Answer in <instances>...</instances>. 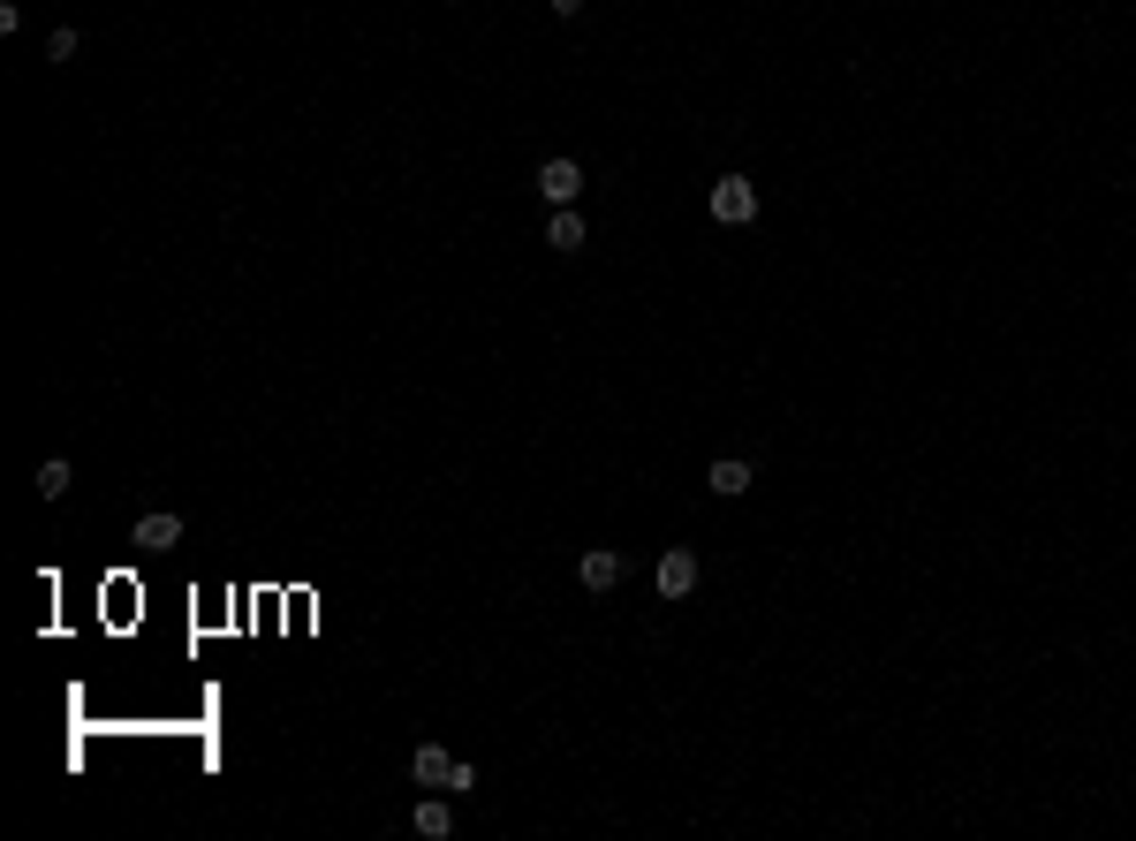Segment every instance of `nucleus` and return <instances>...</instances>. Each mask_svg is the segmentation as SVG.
Instances as JSON below:
<instances>
[{"instance_id": "obj_1", "label": "nucleus", "mask_w": 1136, "mask_h": 841, "mask_svg": "<svg viewBox=\"0 0 1136 841\" xmlns=\"http://www.w3.org/2000/svg\"><path fill=\"white\" fill-rule=\"evenodd\" d=\"M750 212H758V190H750V174H720V182H712V220L743 228Z\"/></svg>"}, {"instance_id": "obj_2", "label": "nucleus", "mask_w": 1136, "mask_h": 841, "mask_svg": "<svg viewBox=\"0 0 1136 841\" xmlns=\"http://www.w3.org/2000/svg\"><path fill=\"white\" fill-rule=\"evenodd\" d=\"M651 584H659V599H689V592H697V553H689V546H674V553H659V569H651Z\"/></svg>"}, {"instance_id": "obj_3", "label": "nucleus", "mask_w": 1136, "mask_h": 841, "mask_svg": "<svg viewBox=\"0 0 1136 841\" xmlns=\"http://www.w3.org/2000/svg\"><path fill=\"white\" fill-rule=\"evenodd\" d=\"M576 584H584V592H614V584H622V553H614V546H591V553L576 561Z\"/></svg>"}, {"instance_id": "obj_4", "label": "nucleus", "mask_w": 1136, "mask_h": 841, "mask_svg": "<svg viewBox=\"0 0 1136 841\" xmlns=\"http://www.w3.org/2000/svg\"><path fill=\"white\" fill-rule=\"evenodd\" d=\"M538 190H546L553 205H576V190H584V168H576V160H546V168H538Z\"/></svg>"}, {"instance_id": "obj_5", "label": "nucleus", "mask_w": 1136, "mask_h": 841, "mask_svg": "<svg viewBox=\"0 0 1136 841\" xmlns=\"http://www.w3.org/2000/svg\"><path fill=\"white\" fill-rule=\"evenodd\" d=\"M448 773H455V758H448L440 743H417V758H410V781H417V789H448Z\"/></svg>"}, {"instance_id": "obj_6", "label": "nucleus", "mask_w": 1136, "mask_h": 841, "mask_svg": "<svg viewBox=\"0 0 1136 841\" xmlns=\"http://www.w3.org/2000/svg\"><path fill=\"white\" fill-rule=\"evenodd\" d=\"M137 546H145V553L182 546V515H145V523H137Z\"/></svg>"}, {"instance_id": "obj_7", "label": "nucleus", "mask_w": 1136, "mask_h": 841, "mask_svg": "<svg viewBox=\"0 0 1136 841\" xmlns=\"http://www.w3.org/2000/svg\"><path fill=\"white\" fill-rule=\"evenodd\" d=\"M546 243H553V251H584V220H576V205H553V220H546Z\"/></svg>"}, {"instance_id": "obj_8", "label": "nucleus", "mask_w": 1136, "mask_h": 841, "mask_svg": "<svg viewBox=\"0 0 1136 841\" xmlns=\"http://www.w3.org/2000/svg\"><path fill=\"white\" fill-rule=\"evenodd\" d=\"M705 486H712V493H720V501H735V493H750V463H735V455H720V463H712V478H705Z\"/></svg>"}, {"instance_id": "obj_9", "label": "nucleus", "mask_w": 1136, "mask_h": 841, "mask_svg": "<svg viewBox=\"0 0 1136 841\" xmlns=\"http://www.w3.org/2000/svg\"><path fill=\"white\" fill-rule=\"evenodd\" d=\"M417 834H425V841H448V834H455V812H448L440 796H425V804H417Z\"/></svg>"}, {"instance_id": "obj_10", "label": "nucleus", "mask_w": 1136, "mask_h": 841, "mask_svg": "<svg viewBox=\"0 0 1136 841\" xmlns=\"http://www.w3.org/2000/svg\"><path fill=\"white\" fill-rule=\"evenodd\" d=\"M38 493H46V501L69 493V455H46V463H38Z\"/></svg>"}, {"instance_id": "obj_11", "label": "nucleus", "mask_w": 1136, "mask_h": 841, "mask_svg": "<svg viewBox=\"0 0 1136 841\" xmlns=\"http://www.w3.org/2000/svg\"><path fill=\"white\" fill-rule=\"evenodd\" d=\"M546 8H553V15H576V8H584V0H546Z\"/></svg>"}]
</instances>
